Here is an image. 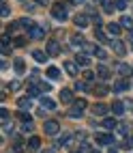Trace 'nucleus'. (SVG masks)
Wrapping results in <instances>:
<instances>
[{
  "label": "nucleus",
  "mask_w": 133,
  "mask_h": 153,
  "mask_svg": "<svg viewBox=\"0 0 133 153\" xmlns=\"http://www.w3.org/2000/svg\"><path fill=\"white\" fill-rule=\"evenodd\" d=\"M101 7H103V11H105V13H112V11L116 9V4H114V2H109V0H103V2H101Z\"/></svg>",
  "instance_id": "29"
},
{
  "label": "nucleus",
  "mask_w": 133,
  "mask_h": 153,
  "mask_svg": "<svg viewBox=\"0 0 133 153\" xmlns=\"http://www.w3.org/2000/svg\"><path fill=\"white\" fill-rule=\"evenodd\" d=\"M84 78H86V82H93V80H95V74H93V71H86Z\"/></svg>",
  "instance_id": "44"
},
{
  "label": "nucleus",
  "mask_w": 133,
  "mask_h": 153,
  "mask_svg": "<svg viewBox=\"0 0 133 153\" xmlns=\"http://www.w3.org/2000/svg\"><path fill=\"white\" fill-rule=\"evenodd\" d=\"M32 129V123H24V131H30Z\"/></svg>",
  "instance_id": "48"
},
{
  "label": "nucleus",
  "mask_w": 133,
  "mask_h": 153,
  "mask_svg": "<svg viewBox=\"0 0 133 153\" xmlns=\"http://www.w3.org/2000/svg\"><path fill=\"white\" fill-rule=\"evenodd\" d=\"M43 129H45V134H49V136H56L58 131H60V125H58V121H45Z\"/></svg>",
  "instance_id": "3"
},
{
  "label": "nucleus",
  "mask_w": 133,
  "mask_h": 153,
  "mask_svg": "<svg viewBox=\"0 0 133 153\" xmlns=\"http://www.w3.org/2000/svg\"><path fill=\"white\" fill-rule=\"evenodd\" d=\"M97 142L99 145H112V142H114V136L112 134H97Z\"/></svg>",
  "instance_id": "14"
},
{
  "label": "nucleus",
  "mask_w": 133,
  "mask_h": 153,
  "mask_svg": "<svg viewBox=\"0 0 133 153\" xmlns=\"http://www.w3.org/2000/svg\"><path fill=\"white\" fill-rule=\"evenodd\" d=\"M116 129H118V134H120V136H129V127H127V125H122V123H120Z\"/></svg>",
  "instance_id": "38"
},
{
  "label": "nucleus",
  "mask_w": 133,
  "mask_h": 153,
  "mask_svg": "<svg viewBox=\"0 0 133 153\" xmlns=\"http://www.w3.org/2000/svg\"><path fill=\"white\" fill-rule=\"evenodd\" d=\"M90 91H93L97 97H105L109 88H107V82H99V84H93V88H90Z\"/></svg>",
  "instance_id": "4"
},
{
  "label": "nucleus",
  "mask_w": 133,
  "mask_h": 153,
  "mask_svg": "<svg viewBox=\"0 0 133 153\" xmlns=\"http://www.w3.org/2000/svg\"><path fill=\"white\" fill-rule=\"evenodd\" d=\"M19 26H22V28H28V30H32V28H35L32 19H28V17H22V19H19Z\"/></svg>",
  "instance_id": "28"
},
{
  "label": "nucleus",
  "mask_w": 133,
  "mask_h": 153,
  "mask_svg": "<svg viewBox=\"0 0 133 153\" xmlns=\"http://www.w3.org/2000/svg\"><path fill=\"white\" fill-rule=\"evenodd\" d=\"M52 15H54V19H58V22H67L69 19V4L56 2L52 7Z\"/></svg>",
  "instance_id": "1"
},
{
  "label": "nucleus",
  "mask_w": 133,
  "mask_h": 153,
  "mask_svg": "<svg viewBox=\"0 0 133 153\" xmlns=\"http://www.w3.org/2000/svg\"><path fill=\"white\" fill-rule=\"evenodd\" d=\"M9 43H11V37H9V35H2V48H11Z\"/></svg>",
  "instance_id": "41"
},
{
  "label": "nucleus",
  "mask_w": 133,
  "mask_h": 153,
  "mask_svg": "<svg viewBox=\"0 0 133 153\" xmlns=\"http://www.w3.org/2000/svg\"><path fill=\"white\" fill-rule=\"evenodd\" d=\"M13 151H15V153H24V145H19V142H15V145H13Z\"/></svg>",
  "instance_id": "43"
},
{
  "label": "nucleus",
  "mask_w": 133,
  "mask_h": 153,
  "mask_svg": "<svg viewBox=\"0 0 133 153\" xmlns=\"http://www.w3.org/2000/svg\"><path fill=\"white\" fill-rule=\"evenodd\" d=\"M47 52H43V50H35V52H32V58L37 60V63H45V60H47Z\"/></svg>",
  "instance_id": "18"
},
{
  "label": "nucleus",
  "mask_w": 133,
  "mask_h": 153,
  "mask_svg": "<svg viewBox=\"0 0 133 153\" xmlns=\"http://www.w3.org/2000/svg\"><path fill=\"white\" fill-rule=\"evenodd\" d=\"M41 106H43L45 110H56V101L54 99H49V97H41Z\"/></svg>",
  "instance_id": "16"
},
{
  "label": "nucleus",
  "mask_w": 133,
  "mask_h": 153,
  "mask_svg": "<svg viewBox=\"0 0 133 153\" xmlns=\"http://www.w3.org/2000/svg\"><path fill=\"white\" fill-rule=\"evenodd\" d=\"M95 35H97V39H99V41H105V39H107V37L103 35V30H101V28H97V33H95Z\"/></svg>",
  "instance_id": "42"
},
{
  "label": "nucleus",
  "mask_w": 133,
  "mask_h": 153,
  "mask_svg": "<svg viewBox=\"0 0 133 153\" xmlns=\"http://www.w3.org/2000/svg\"><path fill=\"white\" fill-rule=\"evenodd\" d=\"M95 56H97V58H101V60H105V58H107V52H105L103 48H99V45H97V50H95Z\"/></svg>",
  "instance_id": "33"
},
{
  "label": "nucleus",
  "mask_w": 133,
  "mask_h": 153,
  "mask_svg": "<svg viewBox=\"0 0 133 153\" xmlns=\"http://www.w3.org/2000/svg\"><path fill=\"white\" fill-rule=\"evenodd\" d=\"M28 149H30V151H39V149H41V140H39L37 136H32V138L28 140Z\"/></svg>",
  "instance_id": "23"
},
{
  "label": "nucleus",
  "mask_w": 133,
  "mask_h": 153,
  "mask_svg": "<svg viewBox=\"0 0 133 153\" xmlns=\"http://www.w3.org/2000/svg\"><path fill=\"white\" fill-rule=\"evenodd\" d=\"M75 88L77 91H88V88H93V86H88L86 82H75Z\"/></svg>",
  "instance_id": "40"
},
{
  "label": "nucleus",
  "mask_w": 133,
  "mask_h": 153,
  "mask_svg": "<svg viewBox=\"0 0 133 153\" xmlns=\"http://www.w3.org/2000/svg\"><path fill=\"white\" fill-rule=\"evenodd\" d=\"M86 108H88V101L86 99H75L73 106H71V110H69V117L71 119H82V114H84Z\"/></svg>",
  "instance_id": "2"
},
{
  "label": "nucleus",
  "mask_w": 133,
  "mask_h": 153,
  "mask_svg": "<svg viewBox=\"0 0 133 153\" xmlns=\"http://www.w3.org/2000/svg\"><path fill=\"white\" fill-rule=\"evenodd\" d=\"M88 17H90V19H93V24H95V26H101V17H99L97 13H90Z\"/></svg>",
  "instance_id": "39"
},
{
  "label": "nucleus",
  "mask_w": 133,
  "mask_h": 153,
  "mask_svg": "<svg viewBox=\"0 0 133 153\" xmlns=\"http://www.w3.org/2000/svg\"><path fill=\"white\" fill-rule=\"evenodd\" d=\"M73 22H75V26H79V28H86L88 22H90V17L84 15V13H77V15H73Z\"/></svg>",
  "instance_id": "8"
},
{
  "label": "nucleus",
  "mask_w": 133,
  "mask_h": 153,
  "mask_svg": "<svg viewBox=\"0 0 133 153\" xmlns=\"http://www.w3.org/2000/svg\"><path fill=\"white\" fill-rule=\"evenodd\" d=\"M116 9H118V11H125V9H127V4H129V0H116Z\"/></svg>",
  "instance_id": "36"
},
{
  "label": "nucleus",
  "mask_w": 133,
  "mask_h": 153,
  "mask_svg": "<svg viewBox=\"0 0 133 153\" xmlns=\"http://www.w3.org/2000/svg\"><path fill=\"white\" fill-rule=\"evenodd\" d=\"M103 127H105V129H114V127H118V125H116V121H114V119L105 117V119H103Z\"/></svg>",
  "instance_id": "31"
},
{
  "label": "nucleus",
  "mask_w": 133,
  "mask_h": 153,
  "mask_svg": "<svg viewBox=\"0 0 133 153\" xmlns=\"http://www.w3.org/2000/svg\"><path fill=\"white\" fill-rule=\"evenodd\" d=\"M17 106H19V110H28L30 99H28V97H19V99H17Z\"/></svg>",
  "instance_id": "30"
},
{
  "label": "nucleus",
  "mask_w": 133,
  "mask_h": 153,
  "mask_svg": "<svg viewBox=\"0 0 133 153\" xmlns=\"http://www.w3.org/2000/svg\"><path fill=\"white\" fill-rule=\"evenodd\" d=\"M60 101H62V104H71V101H73V91H71V88H62V91H60Z\"/></svg>",
  "instance_id": "10"
},
{
  "label": "nucleus",
  "mask_w": 133,
  "mask_h": 153,
  "mask_svg": "<svg viewBox=\"0 0 133 153\" xmlns=\"http://www.w3.org/2000/svg\"><path fill=\"white\" fill-rule=\"evenodd\" d=\"M118 24H120L122 28H127V30H131V33H133V17H129V15H122Z\"/></svg>",
  "instance_id": "15"
},
{
  "label": "nucleus",
  "mask_w": 133,
  "mask_h": 153,
  "mask_svg": "<svg viewBox=\"0 0 133 153\" xmlns=\"http://www.w3.org/2000/svg\"><path fill=\"white\" fill-rule=\"evenodd\" d=\"M9 88H11V91H17V88H19V82H17V80H13V82H11V86H9Z\"/></svg>",
  "instance_id": "45"
},
{
  "label": "nucleus",
  "mask_w": 133,
  "mask_h": 153,
  "mask_svg": "<svg viewBox=\"0 0 133 153\" xmlns=\"http://www.w3.org/2000/svg\"><path fill=\"white\" fill-rule=\"evenodd\" d=\"M41 153H56V149H49V151H41Z\"/></svg>",
  "instance_id": "49"
},
{
  "label": "nucleus",
  "mask_w": 133,
  "mask_h": 153,
  "mask_svg": "<svg viewBox=\"0 0 133 153\" xmlns=\"http://www.w3.org/2000/svg\"><path fill=\"white\" fill-rule=\"evenodd\" d=\"M116 69H118V74H120L122 78H129V76L133 74V67H131V65H127V63H118V67H116Z\"/></svg>",
  "instance_id": "9"
},
{
  "label": "nucleus",
  "mask_w": 133,
  "mask_h": 153,
  "mask_svg": "<svg viewBox=\"0 0 133 153\" xmlns=\"http://www.w3.org/2000/svg\"><path fill=\"white\" fill-rule=\"evenodd\" d=\"M90 153H101V151H97V149H93V151H90Z\"/></svg>",
  "instance_id": "51"
},
{
  "label": "nucleus",
  "mask_w": 133,
  "mask_h": 153,
  "mask_svg": "<svg viewBox=\"0 0 133 153\" xmlns=\"http://www.w3.org/2000/svg\"><path fill=\"white\" fill-rule=\"evenodd\" d=\"M125 108H127V106L122 104V101H116V104L112 106V110H114V114H118V117H120V114H125Z\"/></svg>",
  "instance_id": "24"
},
{
  "label": "nucleus",
  "mask_w": 133,
  "mask_h": 153,
  "mask_svg": "<svg viewBox=\"0 0 133 153\" xmlns=\"http://www.w3.org/2000/svg\"><path fill=\"white\" fill-rule=\"evenodd\" d=\"M65 69L69 76H77V63H73V60H69V63H65Z\"/></svg>",
  "instance_id": "22"
},
{
  "label": "nucleus",
  "mask_w": 133,
  "mask_h": 153,
  "mask_svg": "<svg viewBox=\"0 0 133 153\" xmlns=\"http://www.w3.org/2000/svg\"><path fill=\"white\" fill-rule=\"evenodd\" d=\"M0 121H2V123H7V121H11V112H9L4 106L0 108Z\"/></svg>",
  "instance_id": "27"
},
{
  "label": "nucleus",
  "mask_w": 133,
  "mask_h": 153,
  "mask_svg": "<svg viewBox=\"0 0 133 153\" xmlns=\"http://www.w3.org/2000/svg\"><path fill=\"white\" fill-rule=\"evenodd\" d=\"M107 33H109L112 37H118V35L122 33V26L116 24V22H112V24H107Z\"/></svg>",
  "instance_id": "12"
},
{
  "label": "nucleus",
  "mask_w": 133,
  "mask_h": 153,
  "mask_svg": "<svg viewBox=\"0 0 133 153\" xmlns=\"http://www.w3.org/2000/svg\"><path fill=\"white\" fill-rule=\"evenodd\" d=\"M73 138H75L73 134H65V136H60V138H58V142H56V149H58V147H67Z\"/></svg>",
  "instance_id": "19"
},
{
  "label": "nucleus",
  "mask_w": 133,
  "mask_h": 153,
  "mask_svg": "<svg viewBox=\"0 0 133 153\" xmlns=\"http://www.w3.org/2000/svg\"><path fill=\"white\" fill-rule=\"evenodd\" d=\"M45 52H47L49 56H58V54H60V45H58V41L49 39V41H47V50H45Z\"/></svg>",
  "instance_id": "5"
},
{
  "label": "nucleus",
  "mask_w": 133,
  "mask_h": 153,
  "mask_svg": "<svg viewBox=\"0 0 133 153\" xmlns=\"http://www.w3.org/2000/svg\"><path fill=\"white\" fill-rule=\"evenodd\" d=\"M97 74H99V78H101V80H105V82H107V78H109L112 71H109V67H107V65H99Z\"/></svg>",
  "instance_id": "17"
},
{
  "label": "nucleus",
  "mask_w": 133,
  "mask_h": 153,
  "mask_svg": "<svg viewBox=\"0 0 133 153\" xmlns=\"http://www.w3.org/2000/svg\"><path fill=\"white\" fill-rule=\"evenodd\" d=\"M47 78H49V80H58V78H60V69H58V67H49V69H47Z\"/></svg>",
  "instance_id": "25"
},
{
  "label": "nucleus",
  "mask_w": 133,
  "mask_h": 153,
  "mask_svg": "<svg viewBox=\"0 0 133 153\" xmlns=\"http://www.w3.org/2000/svg\"><path fill=\"white\" fill-rule=\"evenodd\" d=\"M13 129H15V125L11 123V121H7V123H2V131H7V134H13Z\"/></svg>",
  "instance_id": "35"
},
{
  "label": "nucleus",
  "mask_w": 133,
  "mask_h": 153,
  "mask_svg": "<svg viewBox=\"0 0 133 153\" xmlns=\"http://www.w3.org/2000/svg\"><path fill=\"white\" fill-rule=\"evenodd\" d=\"M109 48L114 50V54H118V56H122V54L127 52V48H125V43H122V41H118V39H114V41L109 43Z\"/></svg>",
  "instance_id": "6"
},
{
  "label": "nucleus",
  "mask_w": 133,
  "mask_h": 153,
  "mask_svg": "<svg viewBox=\"0 0 133 153\" xmlns=\"http://www.w3.org/2000/svg\"><path fill=\"white\" fill-rule=\"evenodd\" d=\"M37 86H39V91H43V93H47V91H52V84H49V82H39Z\"/></svg>",
  "instance_id": "37"
},
{
  "label": "nucleus",
  "mask_w": 133,
  "mask_h": 153,
  "mask_svg": "<svg viewBox=\"0 0 133 153\" xmlns=\"http://www.w3.org/2000/svg\"><path fill=\"white\" fill-rule=\"evenodd\" d=\"M28 35H30V39H43V37H45V30H43V28H39V26H35Z\"/></svg>",
  "instance_id": "21"
},
{
  "label": "nucleus",
  "mask_w": 133,
  "mask_h": 153,
  "mask_svg": "<svg viewBox=\"0 0 133 153\" xmlns=\"http://www.w3.org/2000/svg\"><path fill=\"white\" fill-rule=\"evenodd\" d=\"M7 67H9V63H7V60H4V58H2V60H0V69H2V71H4Z\"/></svg>",
  "instance_id": "47"
},
{
  "label": "nucleus",
  "mask_w": 133,
  "mask_h": 153,
  "mask_svg": "<svg viewBox=\"0 0 133 153\" xmlns=\"http://www.w3.org/2000/svg\"><path fill=\"white\" fill-rule=\"evenodd\" d=\"M0 15H2V17H9V15H11V9L4 4V0H2V4H0Z\"/></svg>",
  "instance_id": "34"
},
{
  "label": "nucleus",
  "mask_w": 133,
  "mask_h": 153,
  "mask_svg": "<svg viewBox=\"0 0 133 153\" xmlns=\"http://www.w3.org/2000/svg\"><path fill=\"white\" fill-rule=\"evenodd\" d=\"M17 117H19V121H24V123H30V119H32L26 110H19V112H17Z\"/></svg>",
  "instance_id": "32"
},
{
  "label": "nucleus",
  "mask_w": 133,
  "mask_h": 153,
  "mask_svg": "<svg viewBox=\"0 0 133 153\" xmlns=\"http://www.w3.org/2000/svg\"><path fill=\"white\" fill-rule=\"evenodd\" d=\"M37 2H39V4H47V0H37Z\"/></svg>",
  "instance_id": "50"
},
{
  "label": "nucleus",
  "mask_w": 133,
  "mask_h": 153,
  "mask_svg": "<svg viewBox=\"0 0 133 153\" xmlns=\"http://www.w3.org/2000/svg\"><path fill=\"white\" fill-rule=\"evenodd\" d=\"M24 43H26V39H15V45H17V48H22Z\"/></svg>",
  "instance_id": "46"
},
{
  "label": "nucleus",
  "mask_w": 133,
  "mask_h": 153,
  "mask_svg": "<svg viewBox=\"0 0 133 153\" xmlns=\"http://www.w3.org/2000/svg\"><path fill=\"white\" fill-rule=\"evenodd\" d=\"M127 88H129V80H127V78H120L118 82L114 84V91H116V93H122V91H127Z\"/></svg>",
  "instance_id": "13"
},
{
  "label": "nucleus",
  "mask_w": 133,
  "mask_h": 153,
  "mask_svg": "<svg viewBox=\"0 0 133 153\" xmlns=\"http://www.w3.org/2000/svg\"><path fill=\"white\" fill-rule=\"evenodd\" d=\"M73 2H84V0H73Z\"/></svg>",
  "instance_id": "52"
},
{
  "label": "nucleus",
  "mask_w": 133,
  "mask_h": 153,
  "mask_svg": "<svg viewBox=\"0 0 133 153\" xmlns=\"http://www.w3.org/2000/svg\"><path fill=\"white\" fill-rule=\"evenodd\" d=\"M71 45H73V48H82V50H84V45H86V39L82 37V35H71Z\"/></svg>",
  "instance_id": "11"
},
{
  "label": "nucleus",
  "mask_w": 133,
  "mask_h": 153,
  "mask_svg": "<svg viewBox=\"0 0 133 153\" xmlns=\"http://www.w3.org/2000/svg\"><path fill=\"white\" fill-rule=\"evenodd\" d=\"M75 63H77L79 67H88V65H90V56H88V54H77V56H75Z\"/></svg>",
  "instance_id": "20"
},
{
  "label": "nucleus",
  "mask_w": 133,
  "mask_h": 153,
  "mask_svg": "<svg viewBox=\"0 0 133 153\" xmlns=\"http://www.w3.org/2000/svg\"><path fill=\"white\" fill-rule=\"evenodd\" d=\"M90 112H93L95 117H105L107 114V106L105 104H95V106H90Z\"/></svg>",
  "instance_id": "7"
},
{
  "label": "nucleus",
  "mask_w": 133,
  "mask_h": 153,
  "mask_svg": "<svg viewBox=\"0 0 133 153\" xmlns=\"http://www.w3.org/2000/svg\"><path fill=\"white\" fill-rule=\"evenodd\" d=\"M13 65H15V71H17V74H24V71H26V63H24V58H17Z\"/></svg>",
  "instance_id": "26"
}]
</instances>
